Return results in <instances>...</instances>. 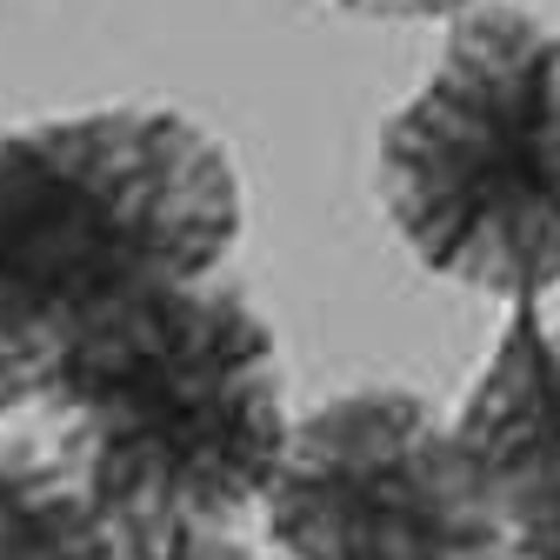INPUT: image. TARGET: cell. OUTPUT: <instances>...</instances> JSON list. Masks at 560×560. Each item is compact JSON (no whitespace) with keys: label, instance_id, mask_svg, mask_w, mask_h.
<instances>
[{"label":"cell","instance_id":"52a82bcc","mask_svg":"<svg viewBox=\"0 0 560 560\" xmlns=\"http://www.w3.org/2000/svg\"><path fill=\"white\" fill-rule=\"evenodd\" d=\"M40 368H47V354L34 347V334L14 320L8 294H0V428H8L14 413L34 407V394H40Z\"/></svg>","mask_w":560,"mask_h":560},{"label":"cell","instance_id":"8992f818","mask_svg":"<svg viewBox=\"0 0 560 560\" xmlns=\"http://www.w3.org/2000/svg\"><path fill=\"white\" fill-rule=\"evenodd\" d=\"M114 560H273L228 527H127Z\"/></svg>","mask_w":560,"mask_h":560},{"label":"cell","instance_id":"277c9868","mask_svg":"<svg viewBox=\"0 0 560 560\" xmlns=\"http://www.w3.org/2000/svg\"><path fill=\"white\" fill-rule=\"evenodd\" d=\"M260 521L273 560H508L454 413L413 387H354L294 413Z\"/></svg>","mask_w":560,"mask_h":560},{"label":"cell","instance_id":"5b68a950","mask_svg":"<svg viewBox=\"0 0 560 560\" xmlns=\"http://www.w3.org/2000/svg\"><path fill=\"white\" fill-rule=\"evenodd\" d=\"M454 441L508 560H560V314L514 307L454 413Z\"/></svg>","mask_w":560,"mask_h":560},{"label":"cell","instance_id":"3957f363","mask_svg":"<svg viewBox=\"0 0 560 560\" xmlns=\"http://www.w3.org/2000/svg\"><path fill=\"white\" fill-rule=\"evenodd\" d=\"M381 207L428 273L514 307L560 288V27L514 0L454 14L381 127Z\"/></svg>","mask_w":560,"mask_h":560},{"label":"cell","instance_id":"6da1fadb","mask_svg":"<svg viewBox=\"0 0 560 560\" xmlns=\"http://www.w3.org/2000/svg\"><path fill=\"white\" fill-rule=\"evenodd\" d=\"M34 413L88 501L127 527H241L288 447V387L267 314L234 280L133 301L67 334Z\"/></svg>","mask_w":560,"mask_h":560},{"label":"cell","instance_id":"ba28073f","mask_svg":"<svg viewBox=\"0 0 560 560\" xmlns=\"http://www.w3.org/2000/svg\"><path fill=\"white\" fill-rule=\"evenodd\" d=\"M340 8L381 14V21H454V14L480 8V0H340Z\"/></svg>","mask_w":560,"mask_h":560},{"label":"cell","instance_id":"7a4b0ae2","mask_svg":"<svg viewBox=\"0 0 560 560\" xmlns=\"http://www.w3.org/2000/svg\"><path fill=\"white\" fill-rule=\"evenodd\" d=\"M247 228L221 133L120 101L0 127V294L40 354L133 301L214 280Z\"/></svg>","mask_w":560,"mask_h":560}]
</instances>
